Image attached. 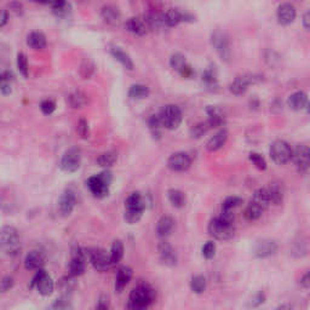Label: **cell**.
<instances>
[{
	"label": "cell",
	"mask_w": 310,
	"mask_h": 310,
	"mask_svg": "<svg viewBox=\"0 0 310 310\" xmlns=\"http://www.w3.org/2000/svg\"><path fill=\"white\" fill-rule=\"evenodd\" d=\"M31 289H37L41 296H51L55 290V282L44 269L37 271L31 281Z\"/></svg>",
	"instance_id": "30bf717a"
},
{
	"label": "cell",
	"mask_w": 310,
	"mask_h": 310,
	"mask_svg": "<svg viewBox=\"0 0 310 310\" xmlns=\"http://www.w3.org/2000/svg\"><path fill=\"white\" fill-rule=\"evenodd\" d=\"M101 16L103 21L109 26H117L121 19V14L114 5H104L101 9Z\"/></svg>",
	"instance_id": "484cf974"
},
{
	"label": "cell",
	"mask_w": 310,
	"mask_h": 310,
	"mask_svg": "<svg viewBox=\"0 0 310 310\" xmlns=\"http://www.w3.org/2000/svg\"><path fill=\"white\" fill-rule=\"evenodd\" d=\"M301 286L303 287V289L308 290L309 286H310V275L309 272H306L304 274V276L301 279Z\"/></svg>",
	"instance_id": "6125c7cd"
},
{
	"label": "cell",
	"mask_w": 310,
	"mask_h": 310,
	"mask_svg": "<svg viewBox=\"0 0 310 310\" xmlns=\"http://www.w3.org/2000/svg\"><path fill=\"white\" fill-rule=\"evenodd\" d=\"M271 206V200H269L268 193H267L266 187L264 188H259L252 195L251 200L247 204L246 209L244 211V216L247 221H257L262 217L268 207Z\"/></svg>",
	"instance_id": "7a4b0ae2"
},
{
	"label": "cell",
	"mask_w": 310,
	"mask_h": 310,
	"mask_svg": "<svg viewBox=\"0 0 310 310\" xmlns=\"http://www.w3.org/2000/svg\"><path fill=\"white\" fill-rule=\"evenodd\" d=\"M287 104L292 111H303V109H308L309 101L308 96L306 92L303 91H296L292 95H290L289 99H287Z\"/></svg>",
	"instance_id": "603a6c76"
},
{
	"label": "cell",
	"mask_w": 310,
	"mask_h": 310,
	"mask_svg": "<svg viewBox=\"0 0 310 310\" xmlns=\"http://www.w3.org/2000/svg\"><path fill=\"white\" fill-rule=\"evenodd\" d=\"M296 16V7L292 4H290V2H284V4H281L277 7L276 19L281 26H289V24L293 23Z\"/></svg>",
	"instance_id": "ac0fdd59"
},
{
	"label": "cell",
	"mask_w": 310,
	"mask_h": 310,
	"mask_svg": "<svg viewBox=\"0 0 310 310\" xmlns=\"http://www.w3.org/2000/svg\"><path fill=\"white\" fill-rule=\"evenodd\" d=\"M275 310H292V307L290 304H281V306L277 307Z\"/></svg>",
	"instance_id": "03108f58"
},
{
	"label": "cell",
	"mask_w": 310,
	"mask_h": 310,
	"mask_svg": "<svg viewBox=\"0 0 310 310\" xmlns=\"http://www.w3.org/2000/svg\"><path fill=\"white\" fill-rule=\"evenodd\" d=\"M77 204V195L72 189H67L62 193L58 200V209L62 216L67 217L73 212Z\"/></svg>",
	"instance_id": "d6986e66"
},
{
	"label": "cell",
	"mask_w": 310,
	"mask_h": 310,
	"mask_svg": "<svg viewBox=\"0 0 310 310\" xmlns=\"http://www.w3.org/2000/svg\"><path fill=\"white\" fill-rule=\"evenodd\" d=\"M207 231L212 237L217 240H231L235 234V226L234 223H228L216 217L210 221Z\"/></svg>",
	"instance_id": "ba28073f"
},
{
	"label": "cell",
	"mask_w": 310,
	"mask_h": 310,
	"mask_svg": "<svg viewBox=\"0 0 310 310\" xmlns=\"http://www.w3.org/2000/svg\"><path fill=\"white\" fill-rule=\"evenodd\" d=\"M250 161L252 162V164L254 165V166L257 167L258 170H261V171H264V170H267V161L266 159H264L263 156H262L261 154L258 153H251L249 156Z\"/></svg>",
	"instance_id": "681fc988"
},
{
	"label": "cell",
	"mask_w": 310,
	"mask_h": 310,
	"mask_svg": "<svg viewBox=\"0 0 310 310\" xmlns=\"http://www.w3.org/2000/svg\"><path fill=\"white\" fill-rule=\"evenodd\" d=\"M192 156L186 152L174 153L167 160V167L174 172H184L192 166Z\"/></svg>",
	"instance_id": "2e32d148"
},
{
	"label": "cell",
	"mask_w": 310,
	"mask_h": 310,
	"mask_svg": "<svg viewBox=\"0 0 310 310\" xmlns=\"http://www.w3.org/2000/svg\"><path fill=\"white\" fill-rule=\"evenodd\" d=\"M9 22V11L7 10H0V28L5 27Z\"/></svg>",
	"instance_id": "6f0895ef"
},
{
	"label": "cell",
	"mask_w": 310,
	"mask_h": 310,
	"mask_svg": "<svg viewBox=\"0 0 310 310\" xmlns=\"http://www.w3.org/2000/svg\"><path fill=\"white\" fill-rule=\"evenodd\" d=\"M174 229V219L171 216H162L157 221L156 224V234L161 239H166L167 236L172 234Z\"/></svg>",
	"instance_id": "83f0119b"
},
{
	"label": "cell",
	"mask_w": 310,
	"mask_h": 310,
	"mask_svg": "<svg viewBox=\"0 0 310 310\" xmlns=\"http://www.w3.org/2000/svg\"><path fill=\"white\" fill-rule=\"evenodd\" d=\"M263 81V76L256 73H245L237 76L229 85V91L235 96H241L249 90L251 85L261 84Z\"/></svg>",
	"instance_id": "52a82bcc"
},
{
	"label": "cell",
	"mask_w": 310,
	"mask_h": 310,
	"mask_svg": "<svg viewBox=\"0 0 310 310\" xmlns=\"http://www.w3.org/2000/svg\"><path fill=\"white\" fill-rule=\"evenodd\" d=\"M167 196H169V201L171 202L172 206L176 207V209H182V207L186 206V194L179 189H170L167 192Z\"/></svg>",
	"instance_id": "836d02e7"
},
{
	"label": "cell",
	"mask_w": 310,
	"mask_h": 310,
	"mask_svg": "<svg viewBox=\"0 0 310 310\" xmlns=\"http://www.w3.org/2000/svg\"><path fill=\"white\" fill-rule=\"evenodd\" d=\"M87 261H89V250L77 247L73 251V256H72L71 262H69V275L73 277H78L84 274Z\"/></svg>",
	"instance_id": "7c38bea8"
},
{
	"label": "cell",
	"mask_w": 310,
	"mask_h": 310,
	"mask_svg": "<svg viewBox=\"0 0 310 310\" xmlns=\"http://www.w3.org/2000/svg\"><path fill=\"white\" fill-rule=\"evenodd\" d=\"M148 126H149V130H151L152 135L155 137V138H160V136H161V130L164 129L161 125V121H160L159 119V116H152L151 117H149L148 120Z\"/></svg>",
	"instance_id": "7bdbcfd3"
},
{
	"label": "cell",
	"mask_w": 310,
	"mask_h": 310,
	"mask_svg": "<svg viewBox=\"0 0 310 310\" xmlns=\"http://www.w3.org/2000/svg\"><path fill=\"white\" fill-rule=\"evenodd\" d=\"M277 252V244L272 240L264 239L257 242L253 247V254L257 258H268Z\"/></svg>",
	"instance_id": "44dd1931"
},
{
	"label": "cell",
	"mask_w": 310,
	"mask_h": 310,
	"mask_svg": "<svg viewBox=\"0 0 310 310\" xmlns=\"http://www.w3.org/2000/svg\"><path fill=\"white\" fill-rule=\"evenodd\" d=\"M96 310H109V299L107 296L99 297L98 302H97Z\"/></svg>",
	"instance_id": "9f6ffc18"
},
{
	"label": "cell",
	"mask_w": 310,
	"mask_h": 310,
	"mask_svg": "<svg viewBox=\"0 0 310 310\" xmlns=\"http://www.w3.org/2000/svg\"><path fill=\"white\" fill-rule=\"evenodd\" d=\"M310 152L308 146L306 144H298L294 149H292V159L299 174H306L309 171L310 164Z\"/></svg>",
	"instance_id": "5bb4252c"
},
{
	"label": "cell",
	"mask_w": 310,
	"mask_h": 310,
	"mask_svg": "<svg viewBox=\"0 0 310 310\" xmlns=\"http://www.w3.org/2000/svg\"><path fill=\"white\" fill-rule=\"evenodd\" d=\"M132 277V269L130 267H121L119 268V271L116 272V292H122L125 287L127 286L130 281H131Z\"/></svg>",
	"instance_id": "f1b7e54d"
},
{
	"label": "cell",
	"mask_w": 310,
	"mask_h": 310,
	"mask_svg": "<svg viewBox=\"0 0 310 310\" xmlns=\"http://www.w3.org/2000/svg\"><path fill=\"white\" fill-rule=\"evenodd\" d=\"M112 181H113L112 172L106 170V171L101 172V174L90 177L87 179L86 184L89 191L91 192V194L95 197L102 199V197H106L109 194V188H111Z\"/></svg>",
	"instance_id": "277c9868"
},
{
	"label": "cell",
	"mask_w": 310,
	"mask_h": 310,
	"mask_svg": "<svg viewBox=\"0 0 310 310\" xmlns=\"http://www.w3.org/2000/svg\"><path fill=\"white\" fill-rule=\"evenodd\" d=\"M126 310H148V307L142 306V304L135 303V302L129 301V303H127V306H126Z\"/></svg>",
	"instance_id": "91938a15"
},
{
	"label": "cell",
	"mask_w": 310,
	"mask_h": 310,
	"mask_svg": "<svg viewBox=\"0 0 310 310\" xmlns=\"http://www.w3.org/2000/svg\"><path fill=\"white\" fill-rule=\"evenodd\" d=\"M45 264V257L41 252L31 251L24 258V268L27 271H39Z\"/></svg>",
	"instance_id": "d4e9b609"
},
{
	"label": "cell",
	"mask_w": 310,
	"mask_h": 310,
	"mask_svg": "<svg viewBox=\"0 0 310 310\" xmlns=\"http://www.w3.org/2000/svg\"><path fill=\"white\" fill-rule=\"evenodd\" d=\"M58 287L61 289L62 292L64 293H69V292L73 291L76 289V281H74V277L73 276H64L59 280L58 282Z\"/></svg>",
	"instance_id": "bcb514c9"
},
{
	"label": "cell",
	"mask_w": 310,
	"mask_h": 310,
	"mask_svg": "<svg viewBox=\"0 0 310 310\" xmlns=\"http://www.w3.org/2000/svg\"><path fill=\"white\" fill-rule=\"evenodd\" d=\"M187 64L188 63H187L186 56H183V55L179 54V52H176V54H174L170 57V66H171V68L174 69V71L178 72V73H181L182 69H183Z\"/></svg>",
	"instance_id": "60d3db41"
},
{
	"label": "cell",
	"mask_w": 310,
	"mask_h": 310,
	"mask_svg": "<svg viewBox=\"0 0 310 310\" xmlns=\"http://www.w3.org/2000/svg\"><path fill=\"white\" fill-rule=\"evenodd\" d=\"M159 116L160 121L164 129L166 130H176L178 129L179 125L183 120V114H182L181 108L176 104H166L161 108Z\"/></svg>",
	"instance_id": "8992f818"
},
{
	"label": "cell",
	"mask_w": 310,
	"mask_h": 310,
	"mask_svg": "<svg viewBox=\"0 0 310 310\" xmlns=\"http://www.w3.org/2000/svg\"><path fill=\"white\" fill-rule=\"evenodd\" d=\"M12 286H14V279L11 276H5L0 281V291L1 292L9 291L10 289H12Z\"/></svg>",
	"instance_id": "11a10c76"
},
{
	"label": "cell",
	"mask_w": 310,
	"mask_h": 310,
	"mask_svg": "<svg viewBox=\"0 0 310 310\" xmlns=\"http://www.w3.org/2000/svg\"><path fill=\"white\" fill-rule=\"evenodd\" d=\"M111 55L119 62V63H121L127 71H132V69H134V61H132V58L130 57V55L127 54V52H125L121 47H112Z\"/></svg>",
	"instance_id": "f546056e"
},
{
	"label": "cell",
	"mask_w": 310,
	"mask_h": 310,
	"mask_svg": "<svg viewBox=\"0 0 310 310\" xmlns=\"http://www.w3.org/2000/svg\"><path fill=\"white\" fill-rule=\"evenodd\" d=\"M81 165V152L79 148H69L62 155L59 167L67 174H74Z\"/></svg>",
	"instance_id": "4fadbf2b"
},
{
	"label": "cell",
	"mask_w": 310,
	"mask_h": 310,
	"mask_svg": "<svg viewBox=\"0 0 310 310\" xmlns=\"http://www.w3.org/2000/svg\"><path fill=\"white\" fill-rule=\"evenodd\" d=\"M17 68H19V72L22 74V77H28V58H27L26 54H23V52L17 54Z\"/></svg>",
	"instance_id": "ee69618b"
},
{
	"label": "cell",
	"mask_w": 310,
	"mask_h": 310,
	"mask_svg": "<svg viewBox=\"0 0 310 310\" xmlns=\"http://www.w3.org/2000/svg\"><path fill=\"white\" fill-rule=\"evenodd\" d=\"M179 74H181V76L183 77V78H187V79H191V78L193 77L194 71H193V68H192V67L189 66V64H187V66L184 67L183 69H182V72Z\"/></svg>",
	"instance_id": "94428289"
},
{
	"label": "cell",
	"mask_w": 310,
	"mask_h": 310,
	"mask_svg": "<svg viewBox=\"0 0 310 310\" xmlns=\"http://www.w3.org/2000/svg\"><path fill=\"white\" fill-rule=\"evenodd\" d=\"M124 257V244L120 240H116L112 245L111 253H109V259H111L112 266H116L119 263Z\"/></svg>",
	"instance_id": "8d00e7d4"
},
{
	"label": "cell",
	"mask_w": 310,
	"mask_h": 310,
	"mask_svg": "<svg viewBox=\"0 0 310 310\" xmlns=\"http://www.w3.org/2000/svg\"><path fill=\"white\" fill-rule=\"evenodd\" d=\"M242 204V199L239 196H229L222 204V210L223 211H234L236 207Z\"/></svg>",
	"instance_id": "7dc6e473"
},
{
	"label": "cell",
	"mask_w": 310,
	"mask_h": 310,
	"mask_svg": "<svg viewBox=\"0 0 310 310\" xmlns=\"http://www.w3.org/2000/svg\"><path fill=\"white\" fill-rule=\"evenodd\" d=\"M302 22H303V27L308 31L310 28V12L307 11L306 14L303 15V19H302Z\"/></svg>",
	"instance_id": "e7e4bbea"
},
{
	"label": "cell",
	"mask_w": 310,
	"mask_h": 310,
	"mask_svg": "<svg viewBox=\"0 0 310 310\" xmlns=\"http://www.w3.org/2000/svg\"><path fill=\"white\" fill-rule=\"evenodd\" d=\"M89 261L97 271H108L111 264L109 254L103 249H89Z\"/></svg>",
	"instance_id": "9a60e30c"
},
{
	"label": "cell",
	"mask_w": 310,
	"mask_h": 310,
	"mask_svg": "<svg viewBox=\"0 0 310 310\" xmlns=\"http://www.w3.org/2000/svg\"><path fill=\"white\" fill-rule=\"evenodd\" d=\"M0 250L9 257H15L21 252V235L15 227L4 226L0 229Z\"/></svg>",
	"instance_id": "6da1fadb"
},
{
	"label": "cell",
	"mask_w": 310,
	"mask_h": 310,
	"mask_svg": "<svg viewBox=\"0 0 310 310\" xmlns=\"http://www.w3.org/2000/svg\"><path fill=\"white\" fill-rule=\"evenodd\" d=\"M11 78H12V74H11V72H4V73H1L0 74V86H1L2 84H4V82H7V81H10V80H11Z\"/></svg>",
	"instance_id": "be15d7a7"
},
{
	"label": "cell",
	"mask_w": 310,
	"mask_h": 310,
	"mask_svg": "<svg viewBox=\"0 0 310 310\" xmlns=\"http://www.w3.org/2000/svg\"><path fill=\"white\" fill-rule=\"evenodd\" d=\"M50 6H51L52 12L55 14V16L59 17V19H64V17L69 16V14L72 12V6L71 4L66 1H56V2H50Z\"/></svg>",
	"instance_id": "d590c367"
},
{
	"label": "cell",
	"mask_w": 310,
	"mask_h": 310,
	"mask_svg": "<svg viewBox=\"0 0 310 310\" xmlns=\"http://www.w3.org/2000/svg\"><path fill=\"white\" fill-rule=\"evenodd\" d=\"M40 109H41L42 113L45 116H51L55 111H56V102L54 99H44V101L40 103Z\"/></svg>",
	"instance_id": "f907efd6"
},
{
	"label": "cell",
	"mask_w": 310,
	"mask_h": 310,
	"mask_svg": "<svg viewBox=\"0 0 310 310\" xmlns=\"http://www.w3.org/2000/svg\"><path fill=\"white\" fill-rule=\"evenodd\" d=\"M212 47L216 50L219 58L224 62H229L232 58V49H231V40L229 36L222 29H216L211 33L210 37Z\"/></svg>",
	"instance_id": "5b68a950"
},
{
	"label": "cell",
	"mask_w": 310,
	"mask_h": 310,
	"mask_svg": "<svg viewBox=\"0 0 310 310\" xmlns=\"http://www.w3.org/2000/svg\"><path fill=\"white\" fill-rule=\"evenodd\" d=\"M151 94V90L148 86L142 84L132 85L129 90V97L132 99H143L147 98Z\"/></svg>",
	"instance_id": "74e56055"
},
{
	"label": "cell",
	"mask_w": 310,
	"mask_h": 310,
	"mask_svg": "<svg viewBox=\"0 0 310 310\" xmlns=\"http://www.w3.org/2000/svg\"><path fill=\"white\" fill-rule=\"evenodd\" d=\"M210 130L209 125H207L206 121H201V122H197V124L193 125V126L191 127V131H189V134H191V136L193 137V138H201L204 135L207 134V131Z\"/></svg>",
	"instance_id": "b9f144b4"
},
{
	"label": "cell",
	"mask_w": 310,
	"mask_h": 310,
	"mask_svg": "<svg viewBox=\"0 0 310 310\" xmlns=\"http://www.w3.org/2000/svg\"><path fill=\"white\" fill-rule=\"evenodd\" d=\"M228 131L226 129L219 130L217 134H214L211 138L207 141L206 143V149L210 153H213V152L219 151L221 148H223L224 144L228 141Z\"/></svg>",
	"instance_id": "cb8c5ba5"
},
{
	"label": "cell",
	"mask_w": 310,
	"mask_h": 310,
	"mask_svg": "<svg viewBox=\"0 0 310 310\" xmlns=\"http://www.w3.org/2000/svg\"><path fill=\"white\" fill-rule=\"evenodd\" d=\"M271 157L276 165H285L292 159V148L286 141L277 139L271 146Z\"/></svg>",
	"instance_id": "8fae6325"
},
{
	"label": "cell",
	"mask_w": 310,
	"mask_h": 310,
	"mask_svg": "<svg viewBox=\"0 0 310 310\" xmlns=\"http://www.w3.org/2000/svg\"><path fill=\"white\" fill-rule=\"evenodd\" d=\"M216 254V244L213 241H207L202 246V256L206 259H212Z\"/></svg>",
	"instance_id": "816d5d0a"
},
{
	"label": "cell",
	"mask_w": 310,
	"mask_h": 310,
	"mask_svg": "<svg viewBox=\"0 0 310 310\" xmlns=\"http://www.w3.org/2000/svg\"><path fill=\"white\" fill-rule=\"evenodd\" d=\"M78 134H79V136L81 137V138L86 139L89 138L90 136V126H89V122L86 121L85 119H80L79 122H78Z\"/></svg>",
	"instance_id": "f5cc1de1"
},
{
	"label": "cell",
	"mask_w": 310,
	"mask_h": 310,
	"mask_svg": "<svg viewBox=\"0 0 310 310\" xmlns=\"http://www.w3.org/2000/svg\"><path fill=\"white\" fill-rule=\"evenodd\" d=\"M206 279L202 275H195L191 280V290L196 294L204 293L206 290Z\"/></svg>",
	"instance_id": "ab89813d"
},
{
	"label": "cell",
	"mask_w": 310,
	"mask_h": 310,
	"mask_svg": "<svg viewBox=\"0 0 310 310\" xmlns=\"http://www.w3.org/2000/svg\"><path fill=\"white\" fill-rule=\"evenodd\" d=\"M95 73V64L90 59H85L80 66V74L84 79H90Z\"/></svg>",
	"instance_id": "c3c4849f"
},
{
	"label": "cell",
	"mask_w": 310,
	"mask_h": 310,
	"mask_svg": "<svg viewBox=\"0 0 310 310\" xmlns=\"http://www.w3.org/2000/svg\"><path fill=\"white\" fill-rule=\"evenodd\" d=\"M157 251H159L160 261L162 264L167 267H174L177 263V253L174 247L167 241H160L157 245Z\"/></svg>",
	"instance_id": "ffe728a7"
},
{
	"label": "cell",
	"mask_w": 310,
	"mask_h": 310,
	"mask_svg": "<svg viewBox=\"0 0 310 310\" xmlns=\"http://www.w3.org/2000/svg\"><path fill=\"white\" fill-rule=\"evenodd\" d=\"M202 82L206 85L207 89H217L218 87V78H217V71L214 67H209L202 73Z\"/></svg>",
	"instance_id": "e575fe53"
},
{
	"label": "cell",
	"mask_w": 310,
	"mask_h": 310,
	"mask_svg": "<svg viewBox=\"0 0 310 310\" xmlns=\"http://www.w3.org/2000/svg\"><path fill=\"white\" fill-rule=\"evenodd\" d=\"M68 103L72 108L79 109L82 107L86 106L87 103V96L85 92H82L81 90H74L69 94L68 96Z\"/></svg>",
	"instance_id": "d6a6232c"
},
{
	"label": "cell",
	"mask_w": 310,
	"mask_h": 310,
	"mask_svg": "<svg viewBox=\"0 0 310 310\" xmlns=\"http://www.w3.org/2000/svg\"><path fill=\"white\" fill-rule=\"evenodd\" d=\"M125 29L137 37H144L148 32L146 22L141 19H137V17H131V19H127L126 23H125Z\"/></svg>",
	"instance_id": "4316f807"
},
{
	"label": "cell",
	"mask_w": 310,
	"mask_h": 310,
	"mask_svg": "<svg viewBox=\"0 0 310 310\" xmlns=\"http://www.w3.org/2000/svg\"><path fill=\"white\" fill-rule=\"evenodd\" d=\"M206 114L209 116L206 122L210 129H218V127L223 126L224 122H226V114H224L223 109L219 108V107L207 106Z\"/></svg>",
	"instance_id": "7402d4cb"
},
{
	"label": "cell",
	"mask_w": 310,
	"mask_h": 310,
	"mask_svg": "<svg viewBox=\"0 0 310 310\" xmlns=\"http://www.w3.org/2000/svg\"><path fill=\"white\" fill-rule=\"evenodd\" d=\"M271 205H280L284 201V189L279 183H271L266 187Z\"/></svg>",
	"instance_id": "4dcf8cb0"
},
{
	"label": "cell",
	"mask_w": 310,
	"mask_h": 310,
	"mask_svg": "<svg viewBox=\"0 0 310 310\" xmlns=\"http://www.w3.org/2000/svg\"><path fill=\"white\" fill-rule=\"evenodd\" d=\"M146 210V201L138 192L130 194L125 201V221L129 224H136L143 216Z\"/></svg>",
	"instance_id": "3957f363"
},
{
	"label": "cell",
	"mask_w": 310,
	"mask_h": 310,
	"mask_svg": "<svg viewBox=\"0 0 310 310\" xmlns=\"http://www.w3.org/2000/svg\"><path fill=\"white\" fill-rule=\"evenodd\" d=\"M155 299H156V292L151 285L138 284L130 293L129 301L149 307L154 303Z\"/></svg>",
	"instance_id": "9c48e42d"
},
{
	"label": "cell",
	"mask_w": 310,
	"mask_h": 310,
	"mask_svg": "<svg viewBox=\"0 0 310 310\" xmlns=\"http://www.w3.org/2000/svg\"><path fill=\"white\" fill-rule=\"evenodd\" d=\"M164 19H165V23H166L167 28L178 26V24L182 23V22L195 21L194 15L189 14V12H186V11L184 12L181 11V10L176 9V7H172V9L167 10V11L164 14Z\"/></svg>",
	"instance_id": "e0dca14e"
},
{
	"label": "cell",
	"mask_w": 310,
	"mask_h": 310,
	"mask_svg": "<svg viewBox=\"0 0 310 310\" xmlns=\"http://www.w3.org/2000/svg\"><path fill=\"white\" fill-rule=\"evenodd\" d=\"M47 310H73V307H72V303L69 302L68 297L62 296L61 298L56 299Z\"/></svg>",
	"instance_id": "f6af8a7d"
},
{
	"label": "cell",
	"mask_w": 310,
	"mask_h": 310,
	"mask_svg": "<svg viewBox=\"0 0 310 310\" xmlns=\"http://www.w3.org/2000/svg\"><path fill=\"white\" fill-rule=\"evenodd\" d=\"M10 10H11L12 12H15L16 15H22L23 14V6H22V4H19V2H11V4L9 5Z\"/></svg>",
	"instance_id": "680465c9"
},
{
	"label": "cell",
	"mask_w": 310,
	"mask_h": 310,
	"mask_svg": "<svg viewBox=\"0 0 310 310\" xmlns=\"http://www.w3.org/2000/svg\"><path fill=\"white\" fill-rule=\"evenodd\" d=\"M264 302H266V294H264L263 292H258V293H257L256 296L251 299V302H250V307H252V308H257V307L262 306Z\"/></svg>",
	"instance_id": "db71d44e"
},
{
	"label": "cell",
	"mask_w": 310,
	"mask_h": 310,
	"mask_svg": "<svg viewBox=\"0 0 310 310\" xmlns=\"http://www.w3.org/2000/svg\"><path fill=\"white\" fill-rule=\"evenodd\" d=\"M117 160V154L116 152L111 151V152H106V153L101 154L98 157H97V164L98 166L103 167V169H109V167L113 166Z\"/></svg>",
	"instance_id": "f35d334b"
},
{
	"label": "cell",
	"mask_w": 310,
	"mask_h": 310,
	"mask_svg": "<svg viewBox=\"0 0 310 310\" xmlns=\"http://www.w3.org/2000/svg\"><path fill=\"white\" fill-rule=\"evenodd\" d=\"M46 37L41 33V32H32L28 37H27V45H28L31 49L37 50H42L46 47Z\"/></svg>",
	"instance_id": "1f68e13d"
}]
</instances>
